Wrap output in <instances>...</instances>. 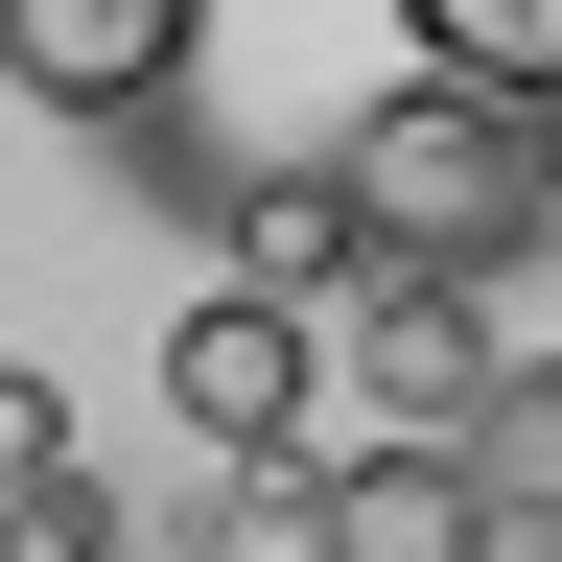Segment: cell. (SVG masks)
I'll use <instances>...</instances> for the list:
<instances>
[{
    "label": "cell",
    "mask_w": 562,
    "mask_h": 562,
    "mask_svg": "<svg viewBox=\"0 0 562 562\" xmlns=\"http://www.w3.org/2000/svg\"><path fill=\"white\" fill-rule=\"evenodd\" d=\"M211 70V0H0V94L24 117H165Z\"/></svg>",
    "instance_id": "3"
},
{
    "label": "cell",
    "mask_w": 562,
    "mask_h": 562,
    "mask_svg": "<svg viewBox=\"0 0 562 562\" xmlns=\"http://www.w3.org/2000/svg\"><path fill=\"white\" fill-rule=\"evenodd\" d=\"M305 562H516V539H492L469 446H351V469H305Z\"/></svg>",
    "instance_id": "5"
},
{
    "label": "cell",
    "mask_w": 562,
    "mask_h": 562,
    "mask_svg": "<svg viewBox=\"0 0 562 562\" xmlns=\"http://www.w3.org/2000/svg\"><path fill=\"white\" fill-rule=\"evenodd\" d=\"M328 235L375 281H492V258H562V188H539V117H469L446 70H398V94L328 117Z\"/></svg>",
    "instance_id": "1"
},
{
    "label": "cell",
    "mask_w": 562,
    "mask_h": 562,
    "mask_svg": "<svg viewBox=\"0 0 562 562\" xmlns=\"http://www.w3.org/2000/svg\"><path fill=\"white\" fill-rule=\"evenodd\" d=\"M0 492H70V398L47 375H0Z\"/></svg>",
    "instance_id": "7"
},
{
    "label": "cell",
    "mask_w": 562,
    "mask_h": 562,
    "mask_svg": "<svg viewBox=\"0 0 562 562\" xmlns=\"http://www.w3.org/2000/svg\"><path fill=\"white\" fill-rule=\"evenodd\" d=\"M469 492H492V539H562V351H539V375H492Z\"/></svg>",
    "instance_id": "6"
},
{
    "label": "cell",
    "mask_w": 562,
    "mask_h": 562,
    "mask_svg": "<svg viewBox=\"0 0 562 562\" xmlns=\"http://www.w3.org/2000/svg\"><path fill=\"white\" fill-rule=\"evenodd\" d=\"M539 188H562V140H539Z\"/></svg>",
    "instance_id": "8"
},
{
    "label": "cell",
    "mask_w": 562,
    "mask_h": 562,
    "mask_svg": "<svg viewBox=\"0 0 562 562\" xmlns=\"http://www.w3.org/2000/svg\"><path fill=\"white\" fill-rule=\"evenodd\" d=\"M165 422L211 446V492H281V469H305V422H328V328L258 305V281L165 305Z\"/></svg>",
    "instance_id": "2"
},
{
    "label": "cell",
    "mask_w": 562,
    "mask_h": 562,
    "mask_svg": "<svg viewBox=\"0 0 562 562\" xmlns=\"http://www.w3.org/2000/svg\"><path fill=\"white\" fill-rule=\"evenodd\" d=\"M492 375H516V351H492V305H469V281H351V398H375L398 446H469V422H492Z\"/></svg>",
    "instance_id": "4"
}]
</instances>
